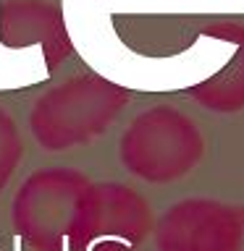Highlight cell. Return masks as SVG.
Segmentation results:
<instances>
[{
    "mask_svg": "<svg viewBox=\"0 0 244 251\" xmlns=\"http://www.w3.org/2000/svg\"><path fill=\"white\" fill-rule=\"evenodd\" d=\"M129 92L100 74H76L39 94L29 113V131L47 152L82 147L118 118Z\"/></svg>",
    "mask_w": 244,
    "mask_h": 251,
    "instance_id": "obj_1",
    "label": "cell"
},
{
    "mask_svg": "<svg viewBox=\"0 0 244 251\" xmlns=\"http://www.w3.org/2000/svg\"><path fill=\"white\" fill-rule=\"evenodd\" d=\"M205 139L186 113L155 105L126 126L118 141L123 168L147 183H168L197 168Z\"/></svg>",
    "mask_w": 244,
    "mask_h": 251,
    "instance_id": "obj_2",
    "label": "cell"
},
{
    "mask_svg": "<svg viewBox=\"0 0 244 251\" xmlns=\"http://www.w3.org/2000/svg\"><path fill=\"white\" fill-rule=\"evenodd\" d=\"M87 191L90 180L76 170L47 168L34 173L16 191L13 230L37 251H74Z\"/></svg>",
    "mask_w": 244,
    "mask_h": 251,
    "instance_id": "obj_3",
    "label": "cell"
},
{
    "mask_svg": "<svg viewBox=\"0 0 244 251\" xmlns=\"http://www.w3.org/2000/svg\"><path fill=\"white\" fill-rule=\"evenodd\" d=\"M160 251H244V207L186 199L157 223Z\"/></svg>",
    "mask_w": 244,
    "mask_h": 251,
    "instance_id": "obj_4",
    "label": "cell"
},
{
    "mask_svg": "<svg viewBox=\"0 0 244 251\" xmlns=\"http://www.w3.org/2000/svg\"><path fill=\"white\" fill-rule=\"evenodd\" d=\"M150 230V204L121 183H90L74 251L102 243H137Z\"/></svg>",
    "mask_w": 244,
    "mask_h": 251,
    "instance_id": "obj_5",
    "label": "cell"
},
{
    "mask_svg": "<svg viewBox=\"0 0 244 251\" xmlns=\"http://www.w3.org/2000/svg\"><path fill=\"white\" fill-rule=\"evenodd\" d=\"M0 45L11 50L39 47L45 66L55 71L74 52L63 11L50 0H3L0 3Z\"/></svg>",
    "mask_w": 244,
    "mask_h": 251,
    "instance_id": "obj_6",
    "label": "cell"
},
{
    "mask_svg": "<svg viewBox=\"0 0 244 251\" xmlns=\"http://www.w3.org/2000/svg\"><path fill=\"white\" fill-rule=\"evenodd\" d=\"M202 34L231 47V58L205 81L189 86V94L208 110L234 113L244 107V24L239 21H210L202 26Z\"/></svg>",
    "mask_w": 244,
    "mask_h": 251,
    "instance_id": "obj_7",
    "label": "cell"
},
{
    "mask_svg": "<svg viewBox=\"0 0 244 251\" xmlns=\"http://www.w3.org/2000/svg\"><path fill=\"white\" fill-rule=\"evenodd\" d=\"M21 157H24V141L19 136V128H16L13 118L0 107V191L8 186Z\"/></svg>",
    "mask_w": 244,
    "mask_h": 251,
    "instance_id": "obj_8",
    "label": "cell"
}]
</instances>
